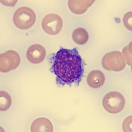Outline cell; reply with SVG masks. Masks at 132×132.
Returning a JSON list of instances; mask_svg holds the SVG:
<instances>
[{
    "mask_svg": "<svg viewBox=\"0 0 132 132\" xmlns=\"http://www.w3.org/2000/svg\"><path fill=\"white\" fill-rule=\"evenodd\" d=\"M12 101L11 97L7 93L4 91L1 92V110L6 111L11 105Z\"/></svg>",
    "mask_w": 132,
    "mask_h": 132,
    "instance_id": "7c38bea8",
    "label": "cell"
},
{
    "mask_svg": "<svg viewBox=\"0 0 132 132\" xmlns=\"http://www.w3.org/2000/svg\"><path fill=\"white\" fill-rule=\"evenodd\" d=\"M21 59L18 53L9 50L1 55V71L7 73L15 69L20 65Z\"/></svg>",
    "mask_w": 132,
    "mask_h": 132,
    "instance_id": "5b68a950",
    "label": "cell"
},
{
    "mask_svg": "<svg viewBox=\"0 0 132 132\" xmlns=\"http://www.w3.org/2000/svg\"><path fill=\"white\" fill-rule=\"evenodd\" d=\"M63 21L56 14H50L44 18L42 26L44 31L51 35H54L60 32L63 27Z\"/></svg>",
    "mask_w": 132,
    "mask_h": 132,
    "instance_id": "8992f818",
    "label": "cell"
},
{
    "mask_svg": "<svg viewBox=\"0 0 132 132\" xmlns=\"http://www.w3.org/2000/svg\"><path fill=\"white\" fill-rule=\"evenodd\" d=\"M125 104V100L123 95L115 91L107 93L103 101L104 109L111 114H116L121 112L124 109Z\"/></svg>",
    "mask_w": 132,
    "mask_h": 132,
    "instance_id": "3957f363",
    "label": "cell"
},
{
    "mask_svg": "<svg viewBox=\"0 0 132 132\" xmlns=\"http://www.w3.org/2000/svg\"><path fill=\"white\" fill-rule=\"evenodd\" d=\"M53 68L57 78L67 84L79 82L84 72L82 59L76 48H61L55 57Z\"/></svg>",
    "mask_w": 132,
    "mask_h": 132,
    "instance_id": "6da1fadb",
    "label": "cell"
},
{
    "mask_svg": "<svg viewBox=\"0 0 132 132\" xmlns=\"http://www.w3.org/2000/svg\"><path fill=\"white\" fill-rule=\"evenodd\" d=\"M105 81V77L102 72L99 70H94L91 71L87 77V82L91 88H97L103 85Z\"/></svg>",
    "mask_w": 132,
    "mask_h": 132,
    "instance_id": "30bf717a",
    "label": "cell"
},
{
    "mask_svg": "<svg viewBox=\"0 0 132 132\" xmlns=\"http://www.w3.org/2000/svg\"><path fill=\"white\" fill-rule=\"evenodd\" d=\"M102 63L104 69L115 71H122L126 65L124 56L119 51L108 53L102 59Z\"/></svg>",
    "mask_w": 132,
    "mask_h": 132,
    "instance_id": "277c9868",
    "label": "cell"
},
{
    "mask_svg": "<svg viewBox=\"0 0 132 132\" xmlns=\"http://www.w3.org/2000/svg\"><path fill=\"white\" fill-rule=\"evenodd\" d=\"M94 1H69L68 5L73 13L81 14L86 12L94 3Z\"/></svg>",
    "mask_w": 132,
    "mask_h": 132,
    "instance_id": "ba28073f",
    "label": "cell"
},
{
    "mask_svg": "<svg viewBox=\"0 0 132 132\" xmlns=\"http://www.w3.org/2000/svg\"><path fill=\"white\" fill-rule=\"evenodd\" d=\"M46 51L43 46L39 44L31 46L27 52V57L31 63L37 64L42 62L45 58Z\"/></svg>",
    "mask_w": 132,
    "mask_h": 132,
    "instance_id": "52a82bcc",
    "label": "cell"
},
{
    "mask_svg": "<svg viewBox=\"0 0 132 132\" xmlns=\"http://www.w3.org/2000/svg\"><path fill=\"white\" fill-rule=\"evenodd\" d=\"M131 43L127 46L122 51L125 59L126 60L127 64L131 65Z\"/></svg>",
    "mask_w": 132,
    "mask_h": 132,
    "instance_id": "4fadbf2b",
    "label": "cell"
},
{
    "mask_svg": "<svg viewBox=\"0 0 132 132\" xmlns=\"http://www.w3.org/2000/svg\"><path fill=\"white\" fill-rule=\"evenodd\" d=\"M36 16L33 11L29 7L19 8L15 13L13 20L15 25L19 29L30 28L35 22Z\"/></svg>",
    "mask_w": 132,
    "mask_h": 132,
    "instance_id": "7a4b0ae2",
    "label": "cell"
},
{
    "mask_svg": "<svg viewBox=\"0 0 132 132\" xmlns=\"http://www.w3.org/2000/svg\"><path fill=\"white\" fill-rule=\"evenodd\" d=\"M72 38L76 44L82 45L88 41L89 36L88 32L84 29L81 28L76 29L72 34Z\"/></svg>",
    "mask_w": 132,
    "mask_h": 132,
    "instance_id": "8fae6325",
    "label": "cell"
},
{
    "mask_svg": "<svg viewBox=\"0 0 132 132\" xmlns=\"http://www.w3.org/2000/svg\"><path fill=\"white\" fill-rule=\"evenodd\" d=\"M53 126L48 119L41 118L36 119L32 124L31 132H52Z\"/></svg>",
    "mask_w": 132,
    "mask_h": 132,
    "instance_id": "9c48e42d",
    "label": "cell"
}]
</instances>
